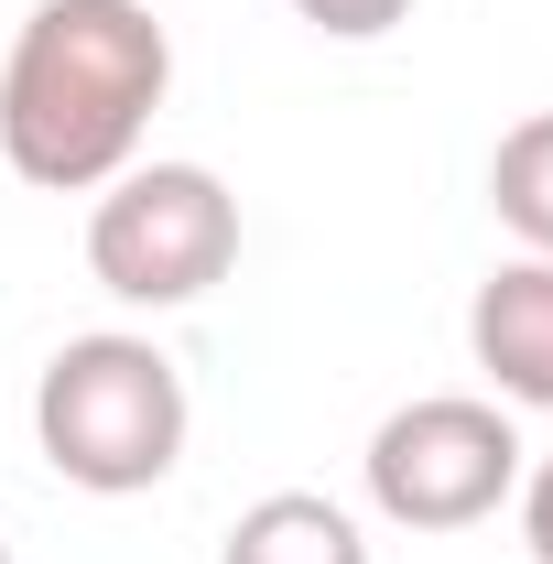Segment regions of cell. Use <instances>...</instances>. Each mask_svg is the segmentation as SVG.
Masks as SVG:
<instances>
[{
  "mask_svg": "<svg viewBox=\"0 0 553 564\" xmlns=\"http://www.w3.org/2000/svg\"><path fill=\"white\" fill-rule=\"evenodd\" d=\"M174 87V33L152 0H33L0 55V163L44 196H98L141 163V131Z\"/></svg>",
  "mask_w": 553,
  "mask_h": 564,
  "instance_id": "cell-1",
  "label": "cell"
},
{
  "mask_svg": "<svg viewBox=\"0 0 553 564\" xmlns=\"http://www.w3.org/2000/svg\"><path fill=\"white\" fill-rule=\"evenodd\" d=\"M33 445L87 499L163 489L174 456H185V369L152 337H131V326L66 337L44 358V380H33Z\"/></svg>",
  "mask_w": 553,
  "mask_h": 564,
  "instance_id": "cell-2",
  "label": "cell"
},
{
  "mask_svg": "<svg viewBox=\"0 0 553 564\" xmlns=\"http://www.w3.org/2000/svg\"><path fill=\"white\" fill-rule=\"evenodd\" d=\"M228 261H239V196L207 163H131L87 207V272L120 304H152V315L196 304L228 282Z\"/></svg>",
  "mask_w": 553,
  "mask_h": 564,
  "instance_id": "cell-3",
  "label": "cell"
},
{
  "mask_svg": "<svg viewBox=\"0 0 553 564\" xmlns=\"http://www.w3.org/2000/svg\"><path fill=\"white\" fill-rule=\"evenodd\" d=\"M358 478H369V510L402 532H478L521 489V423L510 402H478V391H423L380 413Z\"/></svg>",
  "mask_w": 553,
  "mask_h": 564,
  "instance_id": "cell-4",
  "label": "cell"
},
{
  "mask_svg": "<svg viewBox=\"0 0 553 564\" xmlns=\"http://www.w3.org/2000/svg\"><path fill=\"white\" fill-rule=\"evenodd\" d=\"M467 358L488 369V391L499 402H521V413H553V261H499L478 282V304H467Z\"/></svg>",
  "mask_w": 553,
  "mask_h": 564,
  "instance_id": "cell-5",
  "label": "cell"
},
{
  "mask_svg": "<svg viewBox=\"0 0 553 564\" xmlns=\"http://www.w3.org/2000/svg\"><path fill=\"white\" fill-rule=\"evenodd\" d=\"M217 564H369V532L326 489H272V499H250L228 521Z\"/></svg>",
  "mask_w": 553,
  "mask_h": 564,
  "instance_id": "cell-6",
  "label": "cell"
},
{
  "mask_svg": "<svg viewBox=\"0 0 553 564\" xmlns=\"http://www.w3.org/2000/svg\"><path fill=\"white\" fill-rule=\"evenodd\" d=\"M488 207H499V228L532 261H553V109H532V120L499 131V152H488Z\"/></svg>",
  "mask_w": 553,
  "mask_h": 564,
  "instance_id": "cell-7",
  "label": "cell"
},
{
  "mask_svg": "<svg viewBox=\"0 0 553 564\" xmlns=\"http://www.w3.org/2000/svg\"><path fill=\"white\" fill-rule=\"evenodd\" d=\"M293 22H315L326 44H380L413 22V0H293Z\"/></svg>",
  "mask_w": 553,
  "mask_h": 564,
  "instance_id": "cell-8",
  "label": "cell"
},
{
  "mask_svg": "<svg viewBox=\"0 0 553 564\" xmlns=\"http://www.w3.org/2000/svg\"><path fill=\"white\" fill-rule=\"evenodd\" d=\"M521 543H532V564H553V456L521 467Z\"/></svg>",
  "mask_w": 553,
  "mask_h": 564,
  "instance_id": "cell-9",
  "label": "cell"
},
{
  "mask_svg": "<svg viewBox=\"0 0 553 564\" xmlns=\"http://www.w3.org/2000/svg\"><path fill=\"white\" fill-rule=\"evenodd\" d=\"M0 564H11V543H0Z\"/></svg>",
  "mask_w": 553,
  "mask_h": 564,
  "instance_id": "cell-10",
  "label": "cell"
}]
</instances>
